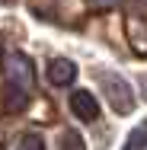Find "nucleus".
<instances>
[{
  "label": "nucleus",
  "mask_w": 147,
  "mask_h": 150,
  "mask_svg": "<svg viewBox=\"0 0 147 150\" xmlns=\"http://www.w3.org/2000/svg\"><path fill=\"white\" fill-rule=\"evenodd\" d=\"M3 80H6V96H3V109L6 112H19L29 102L32 90H35V67L23 51H3L0 61Z\"/></svg>",
  "instance_id": "f257e3e1"
},
{
  "label": "nucleus",
  "mask_w": 147,
  "mask_h": 150,
  "mask_svg": "<svg viewBox=\"0 0 147 150\" xmlns=\"http://www.w3.org/2000/svg\"><path fill=\"white\" fill-rule=\"evenodd\" d=\"M99 86H102V93H106V99H109L115 115H131L134 112V90H131V83L125 77L102 70L99 74Z\"/></svg>",
  "instance_id": "f03ea898"
},
{
  "label": "nucleus",
  "mask_w": 147,
  "mask_h": 150,
  "mask_svg": "<svg viewBox=\"0 0 147 150\" xmlns=\"http://www.w3.org/2000/svg\"><path fill=\"white\" fill-rule=\"evenodd\" d=\"M70 112L80 121H96L99 118V102L89 90H77V93H70Z\"/></svg>",
  "instance_id": "7ed1b4c3"
},
{
  "label": "nucleus",
  "mask_w": 147,
  "mask_h": 150,
  "mask_svg": "<svg viewBox=\"0 0 147 150\" xmlns=\"http://www.w3.org/2000/svg\"><path fill=\"white\" fill-rule=\"evenodd\" d=\"M74 77H77V64L74 61H67V58L48 61V83L51 86H70Z\"/></svg>",
  "instance_id": "20e7f679"
},
{
  "label": "nucleus",
  "mask_w": 147,
  "mask_h": 150,
  "mask_svg": "<svg viewBox=\"0 0 147 150\" xmlns=\"http://www.w3.org/2000/svg\"><path fill=\"white\" fill-rule=\"evenodd\" d=\"M125 32H128V42H131V51L134 54H147V23L141 16H128L125 19Z\"/></svg>",
  "instance_id": "39448f33"
},
{
  "label": "nucleus",
  "mask_w": 147,
  "mask_h": 150,
  "mask_svg": "<svg viewBox=\"0 0 147 150\" xmlns=\"http://www.w3.org/2000/svg\"><path fill=\"white\" fill-rule=\"evenodd\" d=\"M121 150H147V121H141V125L128 134V141H125Z\"/></svg>",
  "instance_id": "423d86ee"
},
{
  "label": "nucleus",
  "mask_w": 147,
  "mask_h": 150,
  "mask_svg": "<svg viewBox=\"0 0 147 150\" xmlns=\"http://www.w3.org/2000/svg\"><path fill=\"white\" fill-rule=\"evenodd\" d=\"M58 150H87V144H83L80 131H64V134H61Z\"/></svg>",
  "instance_id": "0eeeda50"
},
{
  "label": "nucleus",
  "mask_w": 147,
  "mask_h": 150,
  "mask_svg": "<svg viewBox=\"0 0 147 150\" xmlns=\"http://www.w3.org/2000/svg\"><path fill=\"white\" fill-rule=\"evenodd\" d=\"M16 150H45V141L38 134H23L19 144H16Z\"/></svg>",
  "instance_id": "6e6552de"
},
{
  "label": "nucleus",
  "mask_w": 147,
  "mask_h": 150,
  "mask_svg": "<svg viewBox=\"0 0 147 150\" xmlns=\"http://www.w3.org/2000/svg\"><path fill=\"white\" fill-rule=\"evenodd\" d=\"M89 3H93L96 10H112V6H121L125 0H89Z\"/></svg>",
  "instance_id": "1a4fd4ad"
},
{
  "label": "nucleus",
  "mask_w": 147,
  "mask_h": 150,
  "mask_svg": "<svg viewBox=\"0 0 147 150\" xmlns=\"http://www.w3.org/2000/svg\"><path fill=\"white\" fill-rule=\"evenodd\" d=\"M141 86H144V99H147V77H144V80H141Z\"/></svg>",
  "instance_id": "9d476101"
}]
</instances>
